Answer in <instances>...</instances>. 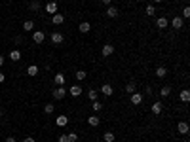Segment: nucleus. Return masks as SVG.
I'll use <instances>...</instances> for the list:
<instances>
[{
  "mask_svg": "<svg viewBox=\"0 0 190 142\" xmlns=\"http://www.w3.org/2000/svg\"><path fill=\"white\" fill-rule=\"evenodd\" d=\"M65 95H67V89L63 87V85H57V87L53 89V97L57 99V100H61V99H65Z\"/></svg>",
  "mask_w": 190,
  "mask_h": 142,
  "instance_id": "f257e3e1",
  "label": "nucleus"
},
{
  "mask_svg": "<svg viewBox=\"0 0 190 142\" xmlns=\"http://www.w3.org/2000/svg\"><path fill=\"white\" fill-rule=\"evenodd\" d=\"M101 53H103V57H110V55L114 53V45H112V44H105L103 49H101Z\"/></svg>",
  "mask_w": 190,
  "mask_h": 142,
  "instance_id": "f03ea898",
  "label": "nucleus"
},
{
  "mask_svg": "<svg viewBox=\"0 0 190 142\" xmlns=\"http://www.w3.org/2000/svg\"><path fill=\"white\" fill-rule=\"evenodd\" d=\"M177 131H179V135H188L190 127H188V123H186V121H179V125H177Z\"/></svg>",
  "mask_w": 190,
  "mask_h": 142,
  "instance_id": "7ed1b4c3",
  "label": "nucleus"
},
{
  "mask_svg": "<svg viewBox=\"0 0 190 142\" xmlns=\"http://www.w3.org/2000/svg\"><path fill=\"white\" fill-rule=\"evenodd\" d=\"M44 38H46V34L42 32V30H36V32L33 34V40H34L36 44H42V42H44Z\"/></svg>",
  "mask_w": 190,
  "mask_h": 142,
  "instance_id": "20e7f679",
  "label": "nucleus"
},
{
  "mask_svg": "<svg viewBox=\"0 0 190 142\" xmlns=\"http://www.w3.org/2000/svg\"><path fill=\"white\" fill-rule=\"evenodd\" d=\"M46 12L51 13V15L57 13V2H48V4H46Z\"/></svg>",
  "mask_w": 190,
  "mask_h": 142,
  "instance_id": "39448f33",
  "label": "nucleus"
},
{
  "mask_svg": "<svg viewBox=\"0 0 190 142\" xmlns=\"http://www.w3.org/2000/svg\"><path fill=\"white\" fill-rule=\"evenodd\" d=\"M51 42H53L55 45L63 44V34H61V32H53V34H51Z\"/></svg>",
  "mask_w": 190,
  "mask_h": 142,
  "instance_id": "423d86ee",
  "label": "nucleus"
},
{
  "mask_svg": "<svg viewBox=\"0 0 190 142\" xmlns=\"http://www.w3.org/2000/svg\"><path fill=\"white\" fill-rule=\"evenodd\" d=\"M101 93H103V95H106V97H110V95L114 93V89H112V85H110V83H105V85L101 87Z\"/></svg>",
  "mask_w": 190,
  "mask_h": 142,
  "instance_id": "0eeeda50",
  "label": "nucleus"
},
{
  "mask_svg": "<svg viewBox=\"0 0 190 142\" xmlns=\"http://www.w3.org/2000/svg\"><path fill=\"white\" fill-rule=\"evenodd\" d=\"M171 27H173V29H177V30H179V29H183V19L179 17V15L171 19Z\"/></svg>",
  "mask_w": 190,
  "mask_h": 142,
  "instance_id": "6e6552de",
  "label": "nucleus"
},
{
  "mask_svg": "<svg viewBox=\"0 0 190 142\" xmlns=\"http://www.w3.org/2000/svg\"><path fill=\"white\" fill-rule=\"evenodd\" d=\"M131 102L135 104V106H137V104H141V102H143V95H141V93H137V91H135V93H131Z\"/></svg>",
  "mask_w": 190,
  "mask_h": 142,
  "instance_id": "1a4fd4ad",
  "label": "nucleus"
},
{
  "mask_svg": "<svg viewBox=\"0 0 190 142\" xmlns=\"http://www.w3.org/2000/svg\"><path fill=\"white\" fill-rule=\"evenodd\" d=\"M118 13H120V12H118L116 6H109V8H106V15H109V17L114 19V17H118Z\"/></svg>",
  "mask_w": 190,
  "mask_h": 142,
  "instance_id": "9d476101",
  "label": "nucleus"
},
{
  "mask_svg": "<svg viewBox=\"0 0 190 142\" xmlns=\"http://www.w3.org/2000/svg\"><path fill=\"white\" fill-rule=\"evenodd\" d=\"M63 21H65V17L61 13H53V15H51V23H53V25H61Z\"/></svg>",
  "mask_w": 190,
  "mask_h": 142,
  "instance_id": "9b49d317",
  "label": "nucleus"
},
{
  "mask_svg": "<svg viewBox=\"0 0 190 142\" xmlns=\"http://www.w3.org/2000/svg\"><path fill=\"white\" fill-rule=\"evenodd\" d=\"M69 93L72 95V97H80V95H82V87H80V85H72V87L69 89Z\"/></svg>",
  "mask_w": 190,
  "mask_h": 142,
  "instance_id": "f8f14e48",
  "label": "nucleus"
},
{
  "mask_svg": "<svg viewBox=\"0 0 190 142\" xmlns=\"http://www.w3.org/2000/svg\"><path fill=\"white\" fill-rule=\"evenodd\" d=\"M78 30L86 34V32H89V30H91V25H89L88 21H84V23H80V25H78Z\"/></svg>",
  "mask_w": 190,
  "mask_h": 142,
  "instance_id": "ddd939ff",
  "label": "nucleus"
},
{
  "mask_svg": "<svg viewBox=\"0 0 190 142\" xmlns=\"http://www.w3.org/2000/svg\"><path fill=\"white\" fill-rule=\"evenodd\" d=\"M162 110H163V104L162 102H154L152 104V114L158 116V114H162Z\"/></svg>",
  "mask_w": 190,
  "mask_h": 142,
  "instance_id": "4468645a",
  "label": "nucleus"
},
{
  "mask_svg": "<svg viewBox=\"0 0 190 142\" xmlns=\"http://www.w3.org/2000/svg\"><path fill=\"white\" fill-rule=\"evenodd\" d=\"M156 27H158V29H166V27H167V19H166V17H158V19H156Z\"/></svg>",
  "mask_w": 190,
  "mask_h": 142,
  "instance_id": "2eb2a0df",
  "label": "nucleus"
},
{
  "mask_svg": "<svg viewBox=\"0 0 190 142\" xmlns=\"http://www.w3.org/2000/svg\"><path fill=\"white\" fill-rule=\"evenodd\" d=\"M156 76H158V78H166V76H167V68L166 67H158L156 68Z\"/></svg>",
  "mask_w": 190,
  "mask_h": 142,
  "instance_id": "dca6fc26",
  "label": "nucleus"
},
{
  "mask_svg": "<svg viewBox=\"0 0 190 142\" xmlns=\"http://www.w3.org/2000/svg\"><path fill=\"white\" fill-rule=\"evenodd\" d=\"M67 123H69V118H67V116H59L57 118V127H65Z\"/></svg>",
  "mask_w": 190,
  "mask_h": 142,
  "instance_id": "f3484780",
  "label": "nucleus"
},
{
  "mask_svg": "<svg viewBox=\"0 0 190 142\" xmlns=\"http://www.w3.org/2000/svg\"><path fill=\"white\" fill-rule=\"evenodd\" d=\"M114 138L116 136H114V133H110V131H106V133L103 135V140L105 142H114Z\"/></svg>",
  "mask_w": 190,
  "mask_h": 142,
  "instance_id": "a211bd4d",
  "label": "nucleus"
},
{
  "mask_svg": "<svg viewBox=\"0 0 190 142\" xmlns=\"http://www.w3.org/2000/svg\"><path fill=\"white\" fill-rule=\"evenodd\" d=\"M55 83H57V85H65V76L63 74H61V72H57V74H55Z\"/></svg>",
  "mask_w": 190,
  "mask_h": 142,
  "instance_id": "6ab92c4d",
  "label": "nucleus"
},
{
  "mask_svg": "<svg viewBox=\"0 0 190 142\" xmlns=\"http://www.w3.org/2000/svg\"><path fill=\"white\" fill-rule=\"evenodd\" d=\"M181 100H183V102H188V100H190V91L188 89L181 91Z\"/></svg>",
  "mask_w": 190,
  "mask_h": 142,
  "instance_id": "aec40b11",
  "label": "nucleus"
},
{
  "mask_svg": "<svg viewBox=\"0 0 190 142\" xmlns=\"http://www.w3.org/2000/svg\"><path fill=\"white\" fill-rule=\"evenodd\" d=\"M88 123L91 125V127H97V125H99V118H97V116H89V118H88Z\"/></svg>",
  "mask_w": 190,
  "mask_h": 142,
  "instance_id": "412c9836",
  "label": "nucleus"
},
{
  "mask_svg": "<svg viewBox=\"0 0 190 142\" xmlns=\"http://www.w3.org/2000/svg\"><path fill=\"white\" fill-rule=\"evenodd\" d=\"M27 74L29 76H36L38 74V67H36V64H30V67L27 68Z\"/></svg>",
  "mask_w": 190,
  "mask_h": 142,
  "instance_id": "4be33fe9",
  "label": "nucleus"
},
{
  "mask_svg": "<svg viewBox=\"0 0 190 142\" xmlns=\"http://www.w3.org/2000/svg\"><path fill=\"white\" fill-rule=\"evenodd\" d=\"M135 91H137V85L133 83V82H129V83L126 85V93H129V95H131V93H135Z\"/></svg>",
  "mask_w": 190,
  "mask_h": 142,
  "instance_id": "5701e85b",
  "label": "nucleus"
},
{
  "mask_svg": "<svg viewBox=\"0 0 190 142\" xmlns=\"http://www.w3.org/2000/svg\"><path fill=\"white\" fill-rule=\"evenodd\" d=\"M23 29L27 30V32H30V30L34 29V21H30V19H29V21H25V23H23Z\"/></svg>",
  "mask_w": 190,
  "mask_h": 142,
  "instance_id": "b1692460",
  "label": "nucleus"
},
{
  "mask_svg": "<svg viewBox=\"0 0 190 142\" xmlns=\"http://www.w3.org/2000/svg\"><path fill=\"white\" fill-rule=\"evenodd\" d=\"M29 8H30V12H38V10H40V2H38V0H33V2L29 4Z\"/></svg>",
  "mask_w": 190,
  "mask_h": 142,
  "instance_id": "393cba45",
  "label": "nucleus"
},
{
  "mask_svg": "<svg viewBox=\"0 0 190 142\" xmlns=\"http://www.w3.org/2000/svg\"><path fill=\"white\" fill-rule=\"evenodd\" d=\"M10 59H12V61H19V59H21V53H19L17 49H13V51L10 53Z\"/></svg>",
  "mask_w": 190,
  "mask_h": 142,
  "instance_id": "a878e982",
  "label": "nucleus"
},
{
  "mask_svg": "<svg viewBox=\"0 0 190 142\" xmlns=\"http://www.w3.org/2000/svg\"><path fill=\"white\" fill-rule=\"evenodd\" d=\"M88 99L89 100H97V89H89L88 91Z\"/></svg>",
  "mask_w": 190,
  "mask_h": 142,
  "instance_id": "bb28decb",
  "label": "nucleus"
},
{
  "mask_svg": "<svg viewBox=\"0 0 190 142\" xmlns=\"http://www.w3.org/2000/svg\"><path fill=\"white\" fill-rule=\"evenodd\" d=\"M76 80H80V82L86 80V72H84V70H76Z\"/></svg>",
  "mask_w": 190,
  "mask_h": 142,
  "instance_id": "cd10ccee",
  "label": "nucleus"
},
{
  "mask_svg": "<svg viewBox=\"0 0 190 142\" xmlns=\"http://www.w3.org/2000/svg\"><path fill=\"white\" fill-rule=\"evenodd\" d=\"M44 112H46V114H53V104L48 102V104L44 106Z\"/></svg>",
  "mask_w": 190,
  "mask_h": 142,
  "instance_id": "c85d7f7f",
  "label": "nucleus"
},
{
  "mask_svg": "<svg viewBox=\"0 0 190 142\" xmlns=\"http://www.w3.org/2000/svg\"><path fill=\"white\" fill-rule=\"evenodd\" d=\"M169 93H171V87H162V89H160V95H162V97H167Z\"/></svg>",
  "mask_w": 190,
  "mask_h": 142,
  "instance_id": "c756f323",
  "label": "nucleus"
},
{
  "mask_svg": "<svg viewBox=\"0 0 190 142\" xmlns=\"http://www.w3.org/2000/svg\"><path fill=\"white\" fill-rule=\"evenodd\" d=\"M154 13H156V8H154V6H146V15H148V17H152Z\"/></svg>",
  "mask_w": 190,
  "mask_h": 142,
  "instance_id": "7c9ffc66",
  "label": "nucleus"
},
{
  "mask_svg": "<svg viewBox=\"0 0 190 142\" xmlns=\"http://www.w3.org/2000/svg\"><path fill=\"white\" fill-rule=\"evenodd\" d=\"M93 110H95V112L103 110V102H99V100H93Z\"/></svg>",
  "mask_w": 190,
  "mask_h": 142,
  "instance_id": "2f4dec72",
  "label": "nucleus"
},
{
  "mask_svg": "<svg viewBox=\"0 0 190 142\" xmlns=\"http://www.w3.org/2000/svg\"><path fill=\"white\" fill-rule=\"evenodd\" d=\"M67 136H69V142H76V140H78V135H76V133H69Z\"/></svg>",
  "mask_w": 190,
  "mask_h": 142,
  "instance_id": "473e14b6",
  "label": "nucleus"
},
{
  "mask_svg": "<svg viewBox=\"0 0 190 142\" xmlns=\"http://www.w3.org/2000/svg\"><path fill=\"white\" fill-rule=\"evenodd\" d=\"M183 17H184V19H188V17H190V8H188V6L183 10Z\"/></svg>",
  "mask_w": 190,
  "mask_h": 142,
  "instance_id": "72a5a7b5",
  "label": "nucleus"
},
{
  "mask_svg": "<svg viewBox=\"0 0 190 142\" xmlns=\"http://www.w3.org/2000/svg\"><path fill=\"white\" fill-rule=\"evenodd\" d=\"M59 142H69V136H67V135H61V136H59Z\"/></svg>",
  "mask_w": 190,
  "mask_h": 142,
  "instance_id": "f704fd0d",
  "label": "nucleus"
},
{
  "mask_svg": "<svg viewBox=\"0 0 190 142\" xmlns=\"http://www.w3.org/2000/svg\"><path fill=\"white\" fill-rule=\"evenodd\" d=\"M23 142H34V138H33V136H25Z\"/></svg>",
  "mask_w": 190,
  "mask_h": 142,
  "instance_id": "c9c22d12",
  "label": "nucleus"
},
{
  "mask_svg": "<svg viewBox=\"0 0 190 142\" xmlns=\"http://www.w3.org/2000/svg\"><path fill=\"white\" fill-rule=\"evenodd\" d=\"M101 2H103V4H106V6H110V2H112V0H101Z\"/></svg>",
  "mask_w": 190,
  "mask_h": 142,
  "instance_id": "e433bc0d",
  "label": "nucleus"
},
{
  "mask_svg": "<svg viewBox=\"0 0 190 142\" xmlns=\"http://www.w3.org/2000/svg\"><path fill=\"white\" fill-rule=\"evenodd\" d=\"M4 80H6V76H4L2 72H0V83H2V82H4Z\"/></svg>",
  "mask_w": 190,
  "mask_h": 142,
  "instance_id": "4c0bfd02",
  "label": "nucleus"
},
{
  "mask_svg": "<svg viewBox=\"0 0 190 142\" xmlns=\"http://www.w3.org/2000/svg\"><path fill=\"white\" fill-rule=\"evenodd\" d=\"M6 142H15V138H13V136H8V138H6Z\"/></svg>",
  "mask_w": 190,
  "mask_h": 142,
  "instance_id": "58836bf2",
  "label": "nucleus"
},
{
  "mask_svg": "<svg viewBox=\"0 0 190 142\" xmlns=\"http://www.w3.org/2000/svg\"><path fill=\"white\" fill-rule=\"evenodd\" d=\"M2 64H4V57H2V55H0V67H2Z\"/></svg>",
  "mask_w": 190,
  "mask_h": 142,
  "instance_id": "ea45409f",
  "label": "nucleus"
},
{
  "mask_svg": "<svg viewBox=\"0 0 190 142\" xmlns=\"http://www.w3.org/2000/svg\"><path fill=\"white\" fill-rule=\"evenodd\" d=\"M2 114H4V110H2V108H0V116H2Z\"/></svg>",
  "mask_w": 190,
  "mask_h": 142,
  "instance_id": "a19ab883",
  "label": "nucleus"
},
{
  "mask_svg": "<svg viewBox=\"0 0 190 142\" xmlns=\"http://www.w3.org/2000/svg\"><path fill=\"white\" fill-rule=\"evenodd\" d=\"M154 2H163V0H154Z\"/></svg>",
  "mask_w": 190,
  "mask_h": 142,
  "instance_id": "79ce46f5",
  "label": "nucleus"
}]
</instances>
